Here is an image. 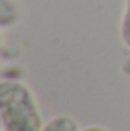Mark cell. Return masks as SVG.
Returning <instances> with one entry per match:
<instances>
[{
  "label": "cell",
  "instance_id": "obj_4",
  "mask_svg": "<svg viewBox=\"0 0 130 131\" xmlns=\"http://www.w3.org/2000/svg\"><path fill=\"white\" fill-rule=\"evenodd\" d=\"M120 38H123V44L130 49V0H124V12L120 19Z\"/></svg>",
  "mask_w": 130,
  "mask_h": 131
},
{
  "label": "cell",
  "instance_id": "obj_3",
  "mask_svg": "<svg viewBox=\"0 0 130 131\" xmlns=\"http://www.w3.org/2000/svg\"><path fill=\"white\" fill-rule=\"evenodd\" d=\"M19 19V6L15 0H0V25L2 29L17 23Z\"/></svg>",
  "mask_w": 130,
  "mask_h": 131
},
{
  "label": "cell",
  "instance_id": "obj_5",
  "mask_svg": "<svg viewBox=\"0 0 130 131\" xmlns=\"http://www.w3.org/2000/svg\"><path fill=\"white\" fill-rule=\"evenodd\" d=\"M80 131H109V129L103 127V125H88V127H84Z\"/></svg>",
  "mask_w": 130,
  "mask_h": 131
},
{
  "label": "cell",
  "instance_id": "obj_2",
  "mask_svg": "<svg viewBox=\"0 0 130 131\" xmlns=\"http://www.w3.org/2000/svg\"><path fill=\"white\" fill-rule=\"evenodd\" d=\"M42 131H80V127H79V122L73 116L59 114V116H54L52 120H48Z\"/></svg>",
  "mask_w": 130,
  "mask_h": 131
},
{
  "label": "cell",
  "instance_id": "obj_1",
  "mask_svg": "<svg viewBox=\"0 0 130 131\" xmlns=\"http://www.w3.org/2000/svg\"><path fill=\"white\" fill-rule=\"evenodd\" d=\"M0 122L2 131H42L46 125L33 89L21 80L0 82Z\"/></svg>",
  "mask_w": 130,
  "mask_h": 131
}]
</instances>
